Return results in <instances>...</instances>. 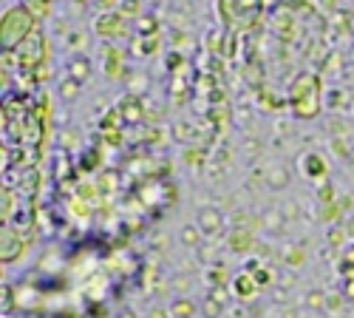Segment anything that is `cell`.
Instances as JSON below:
<instances>
[{
  "mask_svg": "<svg viewBox=\"0 0 354 318\" xmlns=\"http://www.w3.org/2000/svg\"><path fill=\"white\" fill-rule=\"evenodd\" d=\"M151 318H165V312H162V310H156V312H153Z\"/></svg>",
  "mask_w": 354,
  "mask_h": 318,
  "instance_id": "10",
  "label": "cell"
},
{
  "mask_svg": "<svg viewBox=\"0 0 354 318\" xmlns=\"http://www.w3.org/2000/svg\"><path fill=\"white\" fill-rule=\"evenodd\" d=\"M88 74H91V69H88V60H85V57H77V60H71V66H68V77L85 82Z\"/></svg>",
  "mask_w": 354,
  "mask_h": 318,
  "instance_id": "5",
  "label": "cell"
},
{
  "mask_svg": "<svg viewBox=\"0 0 354 318\" xmlns=\"http://www.w3.org/2000/svg\"><path fill=\"white\" fill-rule=\"evenodd\" d=\"M263 9V0H218L221 20L232 28H247L258 20Z\"/></svg>",
  "mask_w": 354,
  "mask_h": 318,
  "instance_id": "1",
  "label": "cell"
},
{
  "mask_svg": "<svg viewBox=\"0 0 354 318\" xmlns=\"http://www.w3.org/2000/svg\"><path fill=\"white\" fill-rule=\"evenodd\" d=\"M80 80H74V77H66L63 82H60V100L63 103H74L77 97H80Z\"/></svg>",
  "mask_w": 354,
  "mask_h": 318,
  "instance_id": "4",
  "label": "cell"
},
{
  "mask_svg": "<svg viewBox=\"0 0 354 318\" xmlns=\"http://www.w3.org/2000/svg\"><path fill=\"white\" fill-rule=\"evenodd\" d=\"M201 312H204V318H218V315H221V301H218L216 296L204 299V304H201Z\"/></svg>",
  "mask_w": 354,
  "mask_h": 318,
  "instance_id": "7",
  "label": "cell"
},
{
  "mask_svg": "<svg viewBox=\"0 0 354 318\" xmlns=\"http://www.w3.org/2000/svg\"><path fill=\"white\" fill-rule=\"evenodd\" d=\"M120 318H136V315H133V312H122Z\"/></svg>",
  "mask_w": 354,
  "mask_h": 318,
  "instance_id": "11",
  "label": "cell"
},
{
  "mask_svg": "<svg viewBox=\"0 0 354 318\" xmlns=\"http://www.w3.org/2000/svg\"><path fill=\"white\" fill-rule=\"evenodd\" d=\"M193 301L187 299H179V301H173L170 304V318H193Z\"/></svg>",
  "mask_w": 354,
  "mask_h": 318,
  "instance_id": "6",
  "label": "cell"
},
{
  "mask_svg": "<svg viewBox=\"0 0 354 318\" xmlns=\"http://www.w3.org/2000/svg\"><path fill=\"white\" fill-rule=\"evenodd\" d=\"M198 233H201L198 227L187 224V227H182V242H185L187 247H196V245H198Z\"/></svg>",
  "mask_w": 354,
  "mask_h": 318,
  "instance_id": "8",
  "label": "cell"
},
{
  "mask_svg": "<svg viewBox=\"0 0 354 318\" xmlns=\"http://www.w3.org/2000/svg\"><path fill=\"white\" fill-rule=\"evenodd\" d=\"M346 293H348V299H354V281H348V287H346Z\"/></svg>",
  "mask_w": 354,
  "mask_h": 318,
  "instance_id": "9",
  "label": "cell"
},
{
  "mask_svg": "<svg viewBox=\"0 0 354 318\" xmlns=\"http://www.w3.org/2000/svg\"><path fill=\"white\" fill-rule=\"evenodd\" d=\"M196 227L201 230L204 236H218L221 230H224V216L216 208H201L198 211V219H196Z\"/></svg>",
  "mask_w": 354,
  "mask_h": 318,
  "instance_id": "3",
  "label": "cell"
},
{
  "mask_svg": "<svg viewBox=\"0 0 354 318\" xmlns=\"http://www.w3.org/2000/svg\"><path fill=\"white\" fill-rule=\"evenodd\" d=\"M32 26H35V17L26 6H15L12 12L3 15V46L6 48H20V43L32 35Z\"/></svg>",
  "mask_w": 354,
  "mask_h": 318,
  "instance_id": "2",
  "label": "cell"
}]
</instances>
